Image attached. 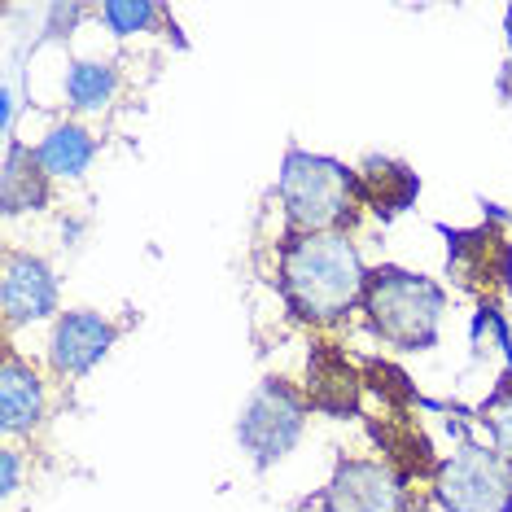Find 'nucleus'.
I'll use <instances>...</instances> for the list:
<instances>
[{
    "label": "nucleus",
    "instance_id": "obj_9",
    "mask_svg": "<svg viewBox=\"0 0 512 512\" xmlns=\"http://www.w3.org/2000/svg\"><path fill=\"white\" fill-rule=\"evenodd\" d=\"M0 302H5L9 324L44 320L57 307V281L49 263L31 259V254H9L5 259V285H0Z\"/></svg>",
    "mask_w": 512,
    "mask_h": 512
},
{
    "label": "nucleus",
    "instance_id": "obj_21",
    "mask_svg": "<svg viewBox=\"0 0 512 512\" xmlns=\"http://www.w3.org/2000/svg\"><path fill=\"white\" fill-rule=\"evenodd\" d=\"M0 110H5V132H9V123H14V92H0Z\"/></svg>",
    "mask_w": 512,
    "mask_h": 512
},
{
    "label": "nucleus",
    "instance_id": "obj_12",
    "mask_svg": "<svg viewBox=\"0 0 512 512\" xmlns=\"http://www.w3.org/2000/svg\"><path fill=\"white\" fill-rule=\"evenodd\" d=\"M355 189H359V202H364L372 215L394 219L416 202L421 180H416L412 167H403V162H394V158H368L364 167L355 171Z\"/></svg>",
    "mask_w": 512,
    "mask_h": 512
},
{
    "label": "nucleus",
    "instance_id": "obj_7",
    "mask_svg": "<svg viewBox=\"0 0 512 512\" xmlns=\"http://www.w3.org/2000/svg\"><path fill=\"white\" fill-rule=\"evenodd\" d=\"M324 512H407V486L381 460H342L324 486Z\"/></svg>",
    "mask_w": 512,
    "mask_h": 512
},
{
    "label": "nucleus",
    "instance_id": "obj_22",
    "mask_svg": "<svg viewBox=\"0 0 512 512\" xmlns=\"http://www.w3.org/2000/svg\"><path fill=\"white\" fill-rule=\"evenodd\" d=\"M508 36H512V14H508Z\"/></svg>",
    "mask_w": 512,
    "mask_h": 512
},
{
    "label": "nucleus",
    "instance_id": "obj_11",
    "mask_svg": "<svg viewBox=\"0 0 512 512\" xmlns=\"http://www.w3.org/2000/svg\"><path fill=\"white\" fill-rule=\"evenodd\" d=\"M114 324L101 320L97 311H66L53 333V368L62 377H79L110 351Z\"/></svg>",
    "mask_w": 512,
    "mask_h": 512
},
{
    "label": "nucleus",
    "instance_id": "obj_2",
    "mask_svg": "<svg viewBox=\"0 0 512 512\" xmlns=\"http://www.w3.org/2000/svg\"><path fill=\"white\" fill-rule=\"evenodd\" d=\"M364 311L381 342L399 346V351H425L438 337L442 289L403 267H377L364 285Z\"/></svg>",
    "mask_w": 512,
    "mask_h": 512
},
{
    "label": "nucleus",
    "instance_id": "obj_16",
    "mask_svg": "<svg viewBox=\"0 0 512 512\" xmlns=\"http://www.w3.org/2000/svg\"><path fill=\"white\" fill-rule=\"evenodd\" d=\"M114 84H119V75L106 62H75L66 71V97L75 110H101L114 97Z\"/></svg>",
    "mask_w": 512,
    "mask_h": 512
},
{
    "label": "nucleus",
    "instance_id": "obj_5",
    "mask_svg": "<svg viewBox=\"0 0 512 512\" xmlns=\"http://www.w3.org/2000/svg\"><path fill=\"white\" fill-rule=\"evenodd\" d=\"M447 276L486 307L512 289V241L499 224L447 232Z\"/></svg>",
    "mask_w": 512,
    "mask_h": 512
},
{
    "label": "nucleus",
    "instance_id": "obj_10",
    "mask_svg": "<svg viewBox=\"0 0 512 512\" xmlns=\"http://www.w3.org/2000/svg\"><path fill=\"white\" fill-rule=\"evenodd\" d=\"M368 434L377 438V447L386 451V464L403 482H421V477H438V460H434V447H429L425 429L412 421L407 412H386V416H372L368 421Z\"/></svg>",
    "mask_w": 512,
    "mask_h": 512
},
{
    "label": "nucleus",
    "instance_id": "obj_8",
    "mask_svg": "<svg viewBox=\"0 0 512 512\" xmlns=\"http://www.w3.org/2000/svg\"><path fill=\"white\" fill-rule=\"evenodd\" d=\"M364 399V368H355L337 342H316L307 355V403L324 416H355Z\"/></svg>",
    "mask_w": 512,
    "mask_h": 512
},
{
    "label": "nucleus",
    "instance_id": "obj_4",
    "mask_svg": "<svg viewBox=\"0 0 512 512\" xmlns=\"http://www.w3.org/2000/svg\"><path fill=\"white\" fill-rule=\"evenodd\" d=\"M434 491L447 512H512V460L464 442L447 464H438Z\"/></svg>",
    "mask_w": 512,
    "mask_h": 512
},
{
    "label": "nucleus",
    "instance_id": "obj_1",
    "mask_svg": "<svg viewBox=\"0 0 512 512\" xmlns=\"http://www.w3.org/2000/svg\"><path fill=\"white\" fill-rule=\"evenodd\" d=\"M368 272L359 250L342 232H307L294 237L281 254V289L289 307L311 324H333L364 298Z\"/></svg>",
    "mask_w": 512,
    "mask_h": 512
},
{
    "label": "nucleus",
    "instance_id": "obj_6",
    "mask_svg": "<svg viewBox=\"0 0 512 512\" xmlns=\"http://www.w3.org/2000/svg\"><path fill=\"white\" fill-rule=\"evenodd\" d=\"M237 434H241V447L259 464L281 460L302 434V399L281 377H267L263 386L250 394Z\"/></svg>",
    "mask_w": 512,
    "mask_h": 512
},
{
    "label": "nucleus",
    "instance_id": "obj_20",
    "mask_svg": "<svg viewBox=\"0 0 512 512\" xmlns=\"http://www.w3.org/2000/svg\"><path fill=\"white\" fill-rule=\"evenodd\" d=\"M0 469H5V495L18 491V456L14 451H0Z\"/></svg>",
    "mask_w": 512,
    "mask_h": 512
},
{
    "label": "nucleus",
    "instance_id": "obj_18",
    "mask_svg": "<svg viewBox=\"0 0 512 512\" xmlns=\"http://www.w3.org/2000/svg\"><path fill=\"white\" fill-rule=\"evenodd\" d=\"M482 421L491 425V434H495V451H504L512 460V372L495 386L491 399L482 403Z\"/></svg>",
    "mask_w": 512,
    "mask_h": 512
},
{
    "label": "nucleus",
    "instance_id": "obj_3",
    "mask_svg": "<svg viewBox=\"0 0 512 512\" xmlns=\"http://www.w3.org/2000/svg\"><path fill=\"white\" fill-rule=\"evenodd\" d=\"M281 202L289 215V228L298 237L307 232H337L355 219V176L333 158L316 154H289L281 171Z\"/></svg>",
    "mask_w": 512,
    "mask_h": 512
},
{
    "label": "nucleus",
    "instance_id": "obj_13",
    "mask_svg": "<svg viewBox=\"0 0 512 512\" xmlns=\"http://www.w3.org/2000/svg\"><path fill=\"white\" fill-rule=\"evenodd\" d=\"M44 416V386L31 372V364L9 351L5 355V377H0V425L5 434H31Z\"/></svg>",
    "mask_w": 512,
    "mask_h": 512
},
{
    "label": "nucleus",
    "instance_id": "obj_15",
    "mask_svg": "<svg viewBox=\"0 0 512 512\" xmlns=\"http://www.w3.org/2000/svg\"><path fill=\"white\" fill-rule=\"evenodd\" d=\"M92 154H97V145H92V136L75 123L53 127V132L44 136V145L36 149V158L44 162L49 176H79V171L92 162Z\"/></svg>",
    "mask_w": 512,
    "mask_h": 512
},
{
    "label": "nucleus",
    "instance_id": "obj_17",
    "mask_svg": "<svg viewBox=\"0 0 512 512\" xmlns=\"http://www.w3.org/2000/svg\"><path fill=\"white\" fill-rule=\"evenodd\" d=\"M364 386L377 390V399H381L386 412H407V407L416 403V386L407 381V372L386 364V359H368L364 364Z\"/></svg>",
    "mask_w": 512,
    "mask_h": 512
},
{
    "label": "nucleus",
    "instance_id": "obj_19",
    "mask_svg": "<svg viewBox=\"0 0 512 512\" xmlns=\"http://www.w3.org/2000/svg\"><path fill=\"white\" fill-rule=\"evenodd\" d=\"M101 14H106L110 31H119V36H132V31H141V27L154 22L158 9L149 5V0H106V5H101Z\"/></svg>",
    "mask_w": 512,
    "mask_h": 512
},
{
    "label": "nucleus",
    "instance_id": "obj_14",
    "mask_svg": "<svg viewBox=\"0 0 512 512\" xmlns=\"http://www.w3.org/2000/svg\"><path fill=\"white\" fill-rule=\"evenodd\" d=\"M0 197H5V211H40L49 202V171L44 162L31 154L27 145H9L5 149V171H0Z\"/></svg>",
    "mask_w": 512,
    "mask_h": 512
}]
</instances>
